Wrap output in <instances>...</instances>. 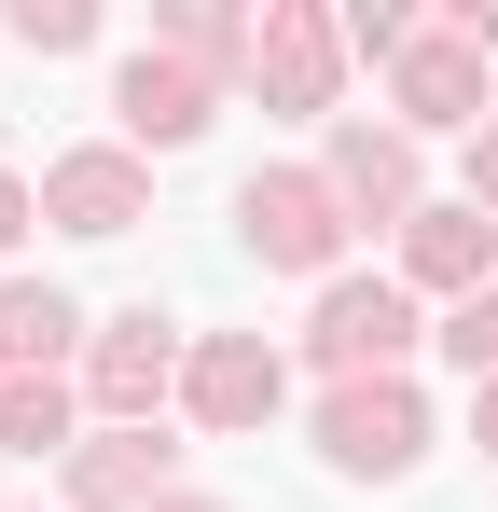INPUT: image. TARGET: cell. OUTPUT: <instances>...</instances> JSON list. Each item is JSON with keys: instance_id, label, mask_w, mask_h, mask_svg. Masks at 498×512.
Instances as JSON below:
<instances>
[{"instance_id": "4", "label": "cell", "mask_w": 498, "mask_h": 512, "mask_svg": "<svg viewBox=\"0 0 498 512\" xmlns=\"http://www.w3.org/2000/svg\"><path fill=\"white\" fill-rule=\"evenodd\" d=\"M180 374H194V346L166 333L153 305H125L111 333L83 346V402H97V416H111V429H153V402H166V388H180Z\"/></svg>"}, {"instance_id": "15", "label": "cell", "mask_w": 498, "mask_h": 512, "mask_svg": "<svg viewBox=\"0 0 498 512\" xmlns=\"http://www.w3.org/2000/svg\"><path fill=\"white\" fill-rule=\"evenodd\" d=\"M443 360H457L471 388H498V291H471V305H443Z\"/></svg>"}, {"instance_id": "7", "label": "cell", "mask_w": 498, "mask_h": 512, "mask_svg": "<svg viewBox=\"0 0 498 512\" xmlns=\"http://www.w3.org/2000/svg\"><path fill=\"white\" fill-rule=\"evenodd\" d=\"M42 222L56 236H139L153 222V167L139 153H56L42 167Z\"/></svg>"}, {"instance_id": "9", "label": "cell", "mask_w": 498, "mask_h": 512, "mask_svg": "<svg viewBox=\"0 0 498 512\" xmlns=\"http://www.w3.org/2000/svg\"><path fill=\"white\" fill-rule=\"evenodd\" d=\"M180 499V443L166 429H97V443H70V512H153Z\"/></svg>"}, {"instance_id": "13", "label": "cell", "mask_w": 498, "mask_h": 512, "mask_svg": "<svg viewBox=\"0 0 498 512\" xmlns=\"http://www.w3.org/2000/svg\"><path fill=\"white\" fill-rule=\"evenodd\" d=\"M70 333H83V305L56 277H0V374H56Z\"/></svg>"}, {"instance_id": "18", "label": "cell", "mask_w": 498, "mask_h": 512, "mask_svg": "<svg viewBox=\"0 0 498 512\" xmlns=\"http://www.w3.org/2000/svg\"><path fill=\"white\" fill-rule=\"evenodd\" d=\"M14 236H28V180H0V250H14Z\"/></svg>"}, {"instance_id": "6", "label": "cell", "mask_w": 498, "mask_h": 512, "mask_svg": "<svg viewBox=\"0 0 498 512\" xmlns=\"http://www.w3.org/2000/svg\"><path fill=\"white\" fill-rule=\"evenodd\" d=\"M111 111H125V139H139V153H180V139H208V111H222V70H194V56L139 42V56H125V84H111Z\"/></svg>"}, {"instance_id": "10", "label": "cell", "mask_w": 498, "mask_h": 512, "mask_svg": "<svg viewBox=\"0 0 498 512\" xmlns=\"http://www.w3.org/2000/svg\"><path fill=\"white\" fill-rule=\"evenodd\" d=\"M277 346L263 333H194V374H180V402H194V429H263L277 416Z\"/></svg>"}, {"instance_id": "5", "label": "cell", "mask_w": 498, "mask_h": 512, "mask_svg": "<svg viewBox=\"0 0 498 512\" xmlns=\"http://www.w3.org/2000/svg\"><path fill=\"white\" fill-rule=\"evenodd\" d=\"M402 346H415V305L388 291V277H332V291H319V319H305V360H319L332 388L402 374Z\"/></svg>"}, {"instance_id": "2", "label": "cell", "mask_w": 498, "mask_h": 512, "mask_svg": "<svg viewBox=\"0 0 498 512\" xmlns=\"http://www.w3.org/2000/svg\"><path fill=\"white\" fill-rule=\"evenodd\" d=\"M319 457L346 485H402L415 457H429V402H415V374H360V388H332L319 402Z\"/></svg>"}, {"instance_id": "3", "label": "cell", "mask_w": 498, "mask_h": 512, "mask_svg": "<svg viewBox=\"0 0 498 512\" xmlns=\"http://www.w3.org/2000/svg\"><path fill=\"white\" fill-rule=\"evenodd\" d=\"M249 84H263V111H332V84H346V14L263 0V14H249Z\"/></svg>"}, {"instance_id": "8", "label": "cell", "mask_w": 498, "mask_h": 512, "mask_svg": "<svg viewBox=\"0 0 498 512\" xmlns=\"http://www.w3.org/2000/svg\"><path fill=\"white\" fill-rule=\"evenodd\" d=\"M388 97H402V139H429V125H471L485 139L498 111H485V56L457 42V28H415V56L388 70Z\"/></svg>"}, {"instance_id": "1", "label": "cell", "mask_w": 498, "mask_h": 512, "mask_svg": "<svg viewBox=\"0 0 498 512\" xmlns=\"http://www.w3.org/2000/svg\"><path fill=\"white\" fill-rule=\"evenodd\" d=\"M236 222H249V250L277 263V277H332L346 263V194H332V167H249V194H236Z\"/></svg>"}, {"instance_id": "16", "label": "cell", "mask_w": 498, "mask_h": 512, "mask_svg": "<svg viewBox=\"0 0 498 512\" xmlns=\"http://www.w3.org/2000/svg\"><path fill=\"white\" fill-rule=\"evenodd\" d=\"M0 28H14L28 56H70V42H97V14H83V0H14Z\"/></svg>"}, {"instance_id": "14", "label": "cell", "mask_w": 498, "mask_h": 512, "mask_svg": "<svg viewBox=\"0 0 498 512\" xmlns=\"http://www.w3.org/2000/svg\"><path fill=\"white\" fill-rule=\"evenodd\" d=\"M0 443L14 457H70V374H0Z\"/></svg>"}, {"instance_id": "19", "label": "cell", "mask_w": 498, "mask_h": 512, "mask_svg": "<svg viewBox=\"0 0 498 512\" xmlns=\"http://www.w3.org/2000/svg\"><path fill=\"white\" fill-rule=\"evenodd\" d=\"M471 443H485V457H498V388H471Z\"/></svg>"}, {"instance_id": "20", "label": "cell", "mask_w": 498, "mask_h": 512, "mask_svg": "<svg viewBox=\"0 0 498 512\" xmlns=\"http://www.w3.org/2000/svg\"><path fill=\"white\" fill-rule=\"evenodd\" d=\"M153 512H222V499H153Z\"/></svg>"}, {"instance_id": "11", "label": "cell", "mask_w": 498, "mask_h": 512, "mask_svg": "<svg viewBox=\"0 0 498 512\" xmlns=\"http://www.w3.org/2000/svg\"><path fill=\"white\" fill-rule=\"evenodd\" d=\"M332 194H346V222H415L429 194H415V139L402 125H332Z\"/></svg>"}, {"instance_id": "17", "label": "cell", "mask_w": 498, "mask_h": 512, "mask_svg": "<svg viewBox=\"0 0 498 512\" xmlns=\"http://www.w3.org/2000/svg\"><path fill=\"white\" fill-rule=\"evenodd\" d=\"M471 208H485V222H498V125H485V139H471Z\"/></svg>"}, {"instance_id": "12", "label": "cell", "mask_w": 498, "mask_h": 512, "mask_svg": "<svg viewBox=\"0 0 498 512\" xmlns=\"http://www.w3.org/2000/svg\"><path fill=\"white\" fill-rule=\"evenodd\" d=\"M485 250H498V222L471 208V194H443V208H415V222H402V277H415V291H443V305L485 291Z\"/></svg>"}]
</instances>
